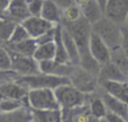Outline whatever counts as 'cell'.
<instances>
[{
    "instance_id": "cell-1",
    "label": "cell",
    "mask_w": 128,
    "mask_h": 122,
    "mask_svg": "<svg viewBox=\"0 0 128 122\" xmlns=\"http://www.w3.org/2000/svg\"><path fill=\"white\" fill-rule=\"evenodd\" d=\"M92 31L104 41V43L110 48L111 51L122 48L124 28L122 25L116 24L104 16L97 23L92 24Z\"/></svg>"
},
{
    "instance_id": "cell-2",
    "label": "cell",
    "mask_w": 128,
    "mask_h": 122,
    "mask_svg": "<svg viewBox=\"0 0 128 122\" xmlns=\"http://www.w3.org/2000/svg\"><path fill=\"white\" fill-rule=\"evenodd\" d=\"M18 83L26 86L28 89L33 88H52L55 89L61 85L71 84V80L65 76L55 75V73H36L30 76H22L18 79Z\"/></svg>"
},
{
    "instance_id": "cell-3",
    "label": "cell",
    "mask_w": 128,
    "mask_h": 122,
    "mask_svg": "<svg viewBox=\"0 0 128 122\" xmlns=\"http://www.w3.org/2000/svg\"><path fill=\"white\" fill-rule=\"evenodd\" d=\"M27 104L34 111L61 109L56 98L55 92L52 88H33L29 89Z\"/></svg>"
},
{
    "instance_id": "cell-4",
    "label": "cell",
    "mask_w": 128,
    "mask_h": 122,
    "mask_svg": "<svg viewBox=\"0 0 128 122\" xmlns=\"http://www.w3.org/2000/svg\"><path fill=\"white\" fill-rule=\"evenodd\" d=\"M74 38L80 50V54L89 51V42L92 34V24L84 16L80 17L75 22L61 23Z\"/></svg>"
},
{
    "instance_id": "cell-5",
    "label": "cell",
    "mask_w": 128,
    "mask_h": 122,
    "mask_svg": "<svg viewBox=\"0 0 128 122\" xmlns=\"http://www.w3.org/2000/svg\"><path fill=\"white\" fill-rule=\"evenodd\" d=\"M56 98L60 103L61 109H73V107L86 105V94L74 87L72 84H65L54 89Z\"/></svg>"
},
{
    "instance_id": "cell-6",
    "label": "cell",
    "mask_w": 128,
    "mask_h": 122,
    "mask_svg": "<svg viewBox=\"0 0 128 122\" xmlns=\"http://www.w3.org/2000/svg\"><path fill=\"white\" fill-rule=\"evenodd\" d=\"M68 78L71 80V84L84 94L93 93L98 87V84H99V77L98 76L89 72L80 66L75 67Z\"/></svg>"
},
{
    "instance_id": "cell-7",
    "label": "cell",
    "mask_w": 128,
    "mask_h": 122,
    "mask_svg": "<svg viewBox=\"0 0 128 122\" xmlns=\"http://www.w3.org/2000/svg\"><path fill=\"white\" fill-rule=\"evenodd\" d=\"M104 16L118 25H125L128 18V0H107Z\"/></svg>"
},
{
    "instance_id": "cell-8",
    "label": "cell",
    "mask_w": 128,
    "mask_h": 122,
    "mask_svg": "<svg viewBox=\"0 0 128 122\" xmlns=\"http://www.w3.org/2000/svg\"><path fill=\"white\" fill-rule=\"evenodd\" d=\"M11 54V61H12V67L11 70L15 71L17 75L22 76H30L40 73V67H38V61L34 59V57L29 56H22V54L14 53Z\"/></svg>"
},
{
    "instance_id": "cell-9",
    "label": "cell",
    "mask_w": 128,
    "mask_h": 122,
    "mask_svg": "<svg viewBox=\"0 0 128 122\" xmlns=\"http://www.w3.org/2000/svg\"><path fill=\"white\" fill-rule=\"evenodd\" d=\"M29 89L17 80H7L0 83V96L9 100L22 101L27 103Z\"/></svg>"
},
{
    "instance_id": "cell-10",
    "label": "cell",
    "mask_w": 128,
    "mask_h": 122,
    "mask_svg": "<svg viewBox=\"0 0 128 122\" xmlns=\"http://www.w3.org/2000/svg\"><path fill=\"white\" fill-rule=\"evenodd\" d=\"M89 50L92 57L99 62L101 66L108 63L111 61V50L108 45L104 43V41L100 37L98 34L92 31L89 42Z\"/></svg>"
},
{
    "instance_id": "cell-11",
    "label": "cell",
    "mask_w": 128,
    "mask_h": 122,
    "mask_svg": "<svg viewBox=\"0 0 128 122\" xmlns=\"http://www.w3.org/2000/svg\"><path fill=\"white\" fill-rule=\"evenodd\" d=\"M22 24L25 26V28L27 29V32L33 38L40 37V35L45 34L50 29L54 28L56 26V25L52 24L51 22L44 19L40 16H29L28 18L22 20Z\"/></svg>"
},
{
    "instance_id": "cell-12",
    "label": "cell",
    "mask_w": 128,
    "mask_h": 122,
    "mask_svg": "<svg viewBox=\"0 0 128 122\" xmlns=\"http://www.w3.org/2000/svg\"><path fill=\"white\" fill-rule=\"evenodd\" d=\"M75 5L79 6L82 15L91 24H94L104 17V9L98 0H75Z\"/></svg>"
},
{
    "instance_id": "cell-13",
    "label": "cell",
    "mask_w": 128,
    "mask_h": 122,
    "mask_svg": "<svg viewBox=\"0 0 128 122\" xmlns=\"http://www.w3.org/2000/svg\"><path fill=\"white\" fill-rule=\"evenodd\" d=\"M0 122H40L29 106H22L12 112H0Z\"/></svg>"
},
{
    "instance_id": "cell-14",
    "label": "cell",
    "mask_w": 128,
    "mask_h": 122,
    "mask_svg": "<svg viewBox=\"0 0 128 122\" xmlns=\"http://www.w3.org/2000/svg\"><path fill=\"white\" fill-rule=\"evenodd\" d=\"M4 16L11 18L17 23H22V20L28 18L32 15L28 9L27 0H11L10 6Z\"/></svg>"
},
{
    "instance_id": "cell-15",
    "label": "cell",
    "mask_w": 128,
    "mask_h": 122,
    "mask_svg": "<svg viewBox=\"0 0 128 122\" xmlns=\"http://www.w3.org/2000/svg\"><path fill=\"white\" fill-rule=\"evenodd\" d=\"M40 17L54 25H58L62 23V8L58 6L56 0H44Z\"/></svg>"
},
{
    "instance_id": "cell-16",
    "label": "cell",
    "mask_w": 128,
    "mask_h": 122,
    "mask_svg": "<svg viewBox=\"0 0 128 122\" xmlns=\"http://www.w3.org/2000/svg\"><path fill=\"white\" fill-rule=\"evenodd\" d=\"M61 34H62V40L64 43V47L66 49V52L70 58V62L74 66L80 64V50L78 48V44L75 43L74 38L72 37L68 31L61 24Z\"/></svg>"
},
{
    "instance_id": "cell-17",
    "label": "cell",
    "mask_w": 128,
    "mask_h": 122,
    "mask_svg": "<svg viewBox=\"0 0 128 122\" xmlns=\"http://www.w3.org/2000/svg\"><path fill=\"white\" fill-rule=\"evenodd\" d=\"M99 80H115V82H128L127 76L120 70V68L112 61L101 66L99 73Z\"/></svg>"
},
{
    "instance_id": "cell-18",
    "label": "cell",
    "mask_w": 128,
    "mask_h": 122,
    "mask_svg": "<svg viewBox=\"0 0 128 122\" xmlns=\"http://www.w3.org/2000/svg\"><path fill=\"white\" fill-rule=\"evenodd\" d=\"M99 83L107 93L124 101L125 103L128 104V93L126 89L127 82L122 83V82H115V80H99Z\"/></svg>"
},
{
    "instance_id": "cell-19",
    "label": "cell",
    "mask_w": 128,
    "mask_h": 122,
    "mask_svg": "<svg viewBox=\"0 0 128 122\" xmlns=\"http://www.w3.org/2000/svg\"><path fill=\"white\" fill-rule=\"evenodd\" d=\"M102 100H104L108 111L118 114V115L122 116V118H125L126 120H128V104L127 103H125L124 101L119 100V98L115 97V96L110 95V94L107 93V92H106V94L102 96Z\"/></svg>"
},
{
    "instance_id": "cell-20",
    "label": "cell",
    "mask_w": 128,
    "mask_h": 122,
    "mask_svg": "<svg viewBox=\"0 0 128 122\" xmlns=\"http://www.w3.org/2000/svg\"><path fill=\"white\" fill-rule=\"evenodd\" d=\"M6 47L9 51L14 52V53L33 57L34 53H35V51H36V49H37V47H38V43H37V41H36V38L29 37L25 41H22V42L7 44Z\"/></svg>"
},
{
    "instance_id": "cell-21",
    "label": "cell",
    "mask_w": 128,
    "mask_h": 122,
    "mask_svg": "<svg viewBox=\"0 0 128 122\" xmlns=\"http://www.w3.org/2000/svg\"><path fill=\"white\" fill-rule=\"evenodd\" d=\"M17 22L6 16H0V45L6 47L9 43Z\"/></svg>"
},
{
    "instance_id": "cell-22",
    "label": "cell",
    "mask_w": 128,
    "mask_h": 122,
    "mask_svg": "<svg viewBox=\"0 0 128 122\" xmlns=\"http://www.w3.org/2000/svg\"><path fill=\"white\" fill-rule=\"evenodd\" d=\"M56 53V45L55 41L47 43H43V44H38L37 49H36L35 53H34V59L36 61H43V60H51V59H55Z\"/></svg>"
},
{
    "instance_id": "cell-23",
    "label": "cell",
    "mask_w": 128,
    "mask_h": 122,
    "mask_svg": "<svg viewBox=\"0 0 128 122\" xmlns=\"http://www.w3.org/2000/svg\"><path fill=\"white\" fill-rule=\"evenodd\" d=\"M55 45H56V53H55V59L56 63L58 64H66L71 63L68 54L66 52V49L64 47V43L62 40V34H61V24L56 26V33H55Z\"/></svg>"
},
{
    "instance_id": "cell-24",
    "label": "cell",
    "mask_w": 128,
    "mask_h": 122,
    "mask_svg": "<svg viewBox=\"0 0 128 122\" xmlns=\"http://www.w3.org/2000/svg\"><path fill=\"white\" fill-rule=\"evenodd\" d=\"M79 66L82 67L83 69H86V71H89V72H91L99 77L100 70H101V64L92 57V54L90 53V50L80 54V64Z\"/></svg>"
},
{
    "instance_id": "cell-25",
    "label": "cell",
    "mask_w": 128,
    "mask_h": 122,
    "mask_svg": "<svg viewBox=\"0 0 128 122\" xmlns=\"http://www.w3.org/2000/svg\"><path fill=\"white\" fill-rule=\"evenodd\" d=\"M34 113L40 122H62V109L34 111Z\"/></svg>"
},
{
    "instance_id": "cell-26",
    "label": "cell",
    "mask_w": 128,
    "mask_h": 122,
    "mask_svg": "<svg viewBox=\"0 0 128 122\" xmlns=\"http://www.w3.org/2000/svg\"><path fill=\"white\" fill-rule=\"evenodd\" d=\"M89 109H90V112L93 115H96L99 119L106 118V114L108 112V109H107L102 97H94L92 100H90Z\"/></svg>"
},
{
    "instance_id": "cell-27",
    "label": "cell",
    "mask_w": 128,
    "mask_h": 122,
    "mask_svg": "<svg viewBox=\"0 0 128 122\" xmlns=\"http://www.w3.org/2000/svg\"><path fill=\"white\" fill-rule=\"evenodd\" d=\"M83 15L81 13V9L76 5H73V6L62 9V23L75 22V20H78Z\"/></svg>"
},
{
    "instance_id": "cell-28",
    "label": "cell",
    "mask_w": 128,
    "mask_h": 122,
    "mask_svg": "<svg viewBox=\"0 0 128 122\" xmlns=\"http://www.w3.org/2000/svg\"><path fill=\"white\" fill-rule=\"evenodd\" d=\"M29 37H32V36L29 35V33L27 32V29L25 28L24 25H22V23H17L15 29H14V32H12V34H11L10 41H9L8 44H10V43L22 42V41H25Z\"/></svg>"
},
{
    "instance_id": "cell-29",
    "label": "cell",
    "mask_w": 128,
    "mask_h": 122,
    "mask_svg": "<svg viewBox=\"0 0 128 122\" xmlns=\"http://www.w3.org/2000/svg\"><path fill=\"white\" fill-rule=\"evenodd\" d=\"M12 61H11L10 51L7 49V47L0 45V69L4 71L11 70Z\"/></svg>"
},
{
    "instance_id": "cell-30",
    "label": "cell",
    "mask_w": 128,
    "mask_h": 122,
    "mask_svg": "<svg viewBox=\"0 0 128 122\" xmlns=\"http://www.w3.org/2000/svg\"><path fill=\"white\" fill-rule=\"evenodd\" d=\"M56 66V61L54 59H51V60H43L38 62V67H40V71L43 73H54V70H55Z\"/></svg>"
},
{
    "instance_id": "cell-31",
    "label": "cell",
    "mask_w": 128,
    "mask_h": 122,
    "mask_svg": "<svg viewBox=\"0 0 128 122\" xmlns=\"http://www.w3.org/2000/svg\"><path fill=\"white\" fill-rule=\"evenodd\" d=\"M27 4L32 16H40L44 0H27Z\"/></svg>"
},
{
    "instance_id": "cell-32",
    "label": "cell",
    "mask_w": 128,
    "mask_h": 122,
    "mask_svg": "<svg viewBox=\"0 0 128 122\" xmlns=\"http://www.w3.org/2000/svg\"><path fill=\"white\" fill-rule=\"evenodd\" d=\"M20 76L17 75L15 71L9 70V71H4L0 69V83L1 82H7V80H16L18 79Z\"/></svg>"
},
{
    "instance_id": "cell-33",
    "label": "cell",
    "mask_w": 128,
    "mask_h": 122,
    "mask_svg": "<svg viewBox=\"0 0 128 122\" xmlns=\"http://www.w3.org/2000/svg\"><path fill=\"white\" fill-rule=\"evenodd\" d=\"M106 119L108 122H128V120H126L125 118L118 115L116 113H112V112L108 111L106 114Z\"/></svg>"
},
{
    "instance_id": "cell-34",
    "label": "cell",
    "mask_w": 128,
    "mask_h": 122,
    "mask_svg": "<svg viewBox=\"0 0 128 122\" xmlns=\"http://www.w3.org/2000/svg\"><path fill=\"white\" fill-rule=\"evenodd\" d=\"M11 0H0V16H4V13L8 10Z\"/></svg>"
},
{
    "instance_id": "cell-35",
    "label": "cell",
    "mask_w": 128,
    "mask_h": 122,
    "mask_svg": "<svg viewBox=\"0 0 128 122\" xmlns=\"http://www.w3.org/2000/svg\"><path fill=\"white\" fill-rule=\"evenodd\" d=\"M56 2H58V6H60L62 9L75 5V0H56Z\"/></svg>"
},
{
    "instance_id": "cell-36",
    "label": "cell",
    "mask_w": 128,
    "mask_h": 122,
    "mask_svg": "<svg viewBox=\"0 0 128 122\" xmlns=\"http://www.w3.org/2000/svg\"><path fill=\"white\" fill-rule=\"evenodd\" d=\"M100 121V119L99 118H97L96 115H93L92 113H89V116H88V122H99Z\"/></svg>"
},
{
    "instance_id": "cell-37",
    "label": "cell",
    "mask_w": 128,
    "mask_h": 122,
    "mask_svg": "<svg viewBox=\"0 0 128 122\" xmlns=\"http://www.w3.org/2000/svg\"><path fill=\"white\" fill-rule=\"evenodd\" d=\"M99 1V4H100V6L102 7V9L104 8V5H106V2H107V0H98Z\"/></svg>"
},
{
    "instance_id": "cell-38",
    "label": "cell",
    "mask_w": 128,
    "mask_h": 122,
    "mask_svg": "<svg viewBox=\"0 0 128 122\" xmlns=\"http://www.w3.org/2000/svg\"><path fill=\"white\" fill-rule=\"evenodd\" d=\"M99 122H108V121H107V119L106 118H104V119H100V121Z\"/></svg>"
},
{
    "instance_id": "cell-39",
    "label": "cell",
    "mask_w": 128,
    "mask_h": 122,
    "mask_svg": "<svg viewBox=\"0 0 128 122\" xmlns=\"http://www.w3.org/2000/svg\"><path fill=\"white\" fill-rule=\"evenodd\" d=\"M125 27L128 29V18H127V22H126V24H125Z\"/></svg>"
}]
</instances>
